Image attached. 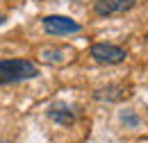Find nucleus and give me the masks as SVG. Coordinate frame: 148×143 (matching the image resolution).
<instances>
[{"label":"nucleus","mask_w":148,"mask_h":143,"mask_svg":"<svg viewBox=\"0 0 148 143\" xmlns=\"http://www.w3.org/2000/svg\"><path fill=\"white\" fill-rule=\"evenodd\" d=\"M39 75V68L27 59H0V84H16Z\"/></svg>","instance_id":"f257e3e1"},{"label":"nucleus","mask_w":148,"mask_h":143,"mask_svg":"<svg viewBox=\"0 0 148 143\" xmlns=\"http://www.w3.org/2000/svg\"><path fill=\"white\" fill-rule=\"evenodd\" d=\"M43 30H46V34H53V36H71V34H77L80 30H82V25L73 20V18L69 16H46L43 20Z\"/></svg>","instance_id":"f03ea898"},{"label":"nucleus","mask_w":148,"mask_h":143,"mask_svg":"<svg viewBox=\"0 0 148 143\" xmlns=\"http://www.w3.org/2000/svg\"><path fill=\"white\" fill-rule=\"evenodd\" d=\"M89 52H91L93 61L107 64V66L121 64V61H125V57H128V52H125L121 46H114V43H93Z\"/></svg>","instance_id":"7ed1b4c3"},{"label":"nucleus","mask_w":148,"mask_h":143,"mask_svg":"<svg viewBox=\"0 0 148 143\" xmlns=\"http://www.w3.org/2000/svg\"><path fill=\"white\" fill-rule=\"evenodd\" d=\"M134 5H137V0H96L93 12L98 16H114V14L130 12Z\"/></svg>","instance_id":"20e7f679"},{"label":"nucleus","mask_w":148,"mask_h":143,"mask_svg":"<svg viewBox=\"0 0 148 143\" xmlns=\"http://www.w3.org/2000/svg\"><path fill=\"white\" fill-rule=\"evenodd\" d=\"M48 116L55 121L57 125H73L75 123V111L71 109V105H66V102H55V105H50Z\"/></svg>","instance_id":"39448f33"},{"label":"nucleus","mask_w":148,"mask_h":143,"mask_svg":"<svg viewBox=\"0 0 148 143\" xmlns=\"http://www.w3.org/2000/svg\"><path fill=\"white\" fill-rule=\"evenodd\" d=\"M98 100H119L123 98V86H110V89H103L96 93Z\"/></svg>","instance_id":"423d86ee"},{"label":"nucleus","mask_w":148,"mask_h":143,"mask_svg":"<svg viewBox=\"0 0 148 143\" xmlns=\"http://www.w3.org/2000/svg\"><path fill=\"white\" fill-rule=\"evenodd\" d=\"M121 123L125 127H137L139 125V118H137L132 111H125V114H121Z\"/></svg>","instance_id":"0eeeda50"},{"label":"nucleus","mask_w":148,"mask_h":143,"mask_svg":"<svg viewBox=\"0 0 148 143\" xmlns=\"http://www.w3.org/2000/svg\"><path fill=\"white\" fill-rule=\"evenodd\" d=\"M2 20H5V16H2V14H0V23H2Z\"/></svg>","instance_id":"6e6552de"},{"label":"nucleus","mask_w":148,"mask_h":143,"mask_svg":"<svg viewBox=\"0 0 148 143\" xmlns=\"http://www.w3.org/2000/svg\"><path fill=\"white\" fill-rule=\"evenodd\" d=\"M146 43H148V34H146Z\"/></svg>","instance_id":"1a4fd4ad"}]
</instances>
